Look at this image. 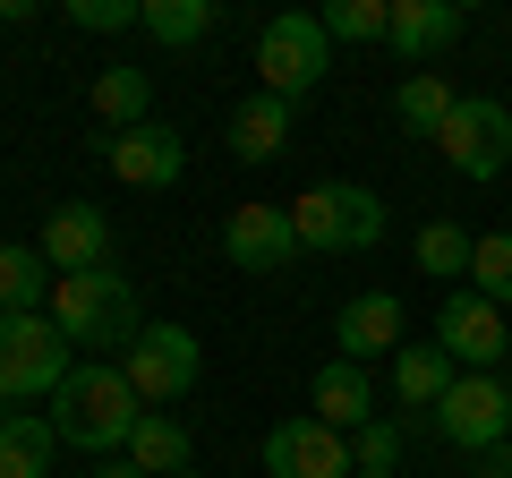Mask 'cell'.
Returning <instances> with one entry per match:
<instances>
[{
    "label": "cell",
    "mask_w": 512,
    "mask_h": 478,
    "mask_svg": "<svg viewBox=\"0 0 512 478\" xmlns=\"http://www.w3.org/2000/svg\"><path fill=\"white\" fill-rule=\"evenodd\" d=\"M86 111H94V120H111V137L137 129V120H154V77L146 69H103L86 86Z\"/></svg>",
    "instance_id": "obj_20"
},
{
    "label": "cell",
    "mask_w": 512,
    "mask_h": 478,
    "mask_svg": "<svg viewBox=\"0 0 512 478\" xmlns=\"http://www.w3.org/2000/svg\"><path fill=\"white\" fill-rule=\"evenodd\" d=\"M69 26L77 35H128V26H146V0H69Z\"/></svg>",
    "instance_id": "obj_28"
},
{
    "label": "cell",
    "mask_w": 512,
    "mask_h": 478,
    "mask_svg": "<svg viewBox=\"0 0 512 478\" xmlns=\"http://www.w3.org/2000/svg\"><path fill=\"white\" fill-rule=\"evenodd\" d=\"M52 257L43 248H0V316H35L52 299Z\"/></svg>",
    "instance_id": "obj_21"
},
{
    "label": "cell",
    "mask_w": 512,
    "mask_h": 478,
    "mask_svg": "<svg viewBox=\"0 0 512 478\" xmlns=\"http://www.w3.org/2000/svg\"><path fill=\"white\" fill-rule=\"evenodd\" d=\"M180 478H197V470H180Z\"/></svg>",
    "instance_id": "obj_33"
},
{
    "label": "cell",
    "mask_w": 512,
    "mask_h": 478,
    "mask_svg": "<svg viewBox=\"0 0 512 478\" xmlns=\"http://www.w3.org/2000/svg\"><path fill=\"white\" fill-rule=\"evenodd\" d=\"M43 257H52V274H103V265H111L103 205H52V222H43Z\"/></svg>",
    "instance_id": "obj_13"
},
{
    "label": "cell",
    "mask_w": 512,
    "mask_h": 478,
    "mask_svg": "<svg viewBox=\"0 0 512 478\" xmlns=\"http://www.w3.org/2000/svg\"><path fill=\"white\" fill-rule=\"evenodd\" d=\"M436 436L461 444V453H487V444H504V436H512V393L495 385V376H461V385L436 402Z\"/></svg>",
    "instance_id": "obj_9"
},
{
    "label": "cell",
    "mask_w": 512,
    "mask_h": 478,
    "mask_svg": "<svg viewBox=\"0 0 512 478\" xmlns=\"http://www.w3.org/2000/svg\"><path fill=\"white\" fill-rule=\"evenodd\" d=\"M359 478H393V470H359Z\"/></svg>",
    "instance_id": "obj_32"
},
{
    "label": "cell",
    "mask_w": 512,
    "mask_h": 478,
    "mask_svg": "<svg viewBox=\"0 0 512 478\" xmlns=\"http://www.w3.org/2000/svg\"><path fill=\"white\" fill-rule=\"evenodd\" d=\"M77 368L69 333L52 325V308L35 316H0V402H35V393H60Z\"/></svg>",
    "instance_id": "obj_4"
},
{
    "label": "cell",
    "mask_w": 512,
    "mask_h": 478,
    "mask_svg": "<svg viewBox=\"0 0 512 478\" xmlns=\"http://www.w3.org/2000/svg\"><path fill=\"white\" fill-rule=\"evenodd\" d=\"M214 0H146V35L154 43H171V52H188V43H205L214 35Z\"/></svg>",
    "instance_id": "obj_24"
},
{
    "label": "cell",
    "mask_w": 512,
    "mask_h": 478,
    "mask_svg": "<svg viewBox=\"0 0 512 478\" xmlns=\"http://www.w3.org/2000/svg\"><path fill=\"white\" fill-rule=\"evenodd\" d=\"M308 419H325L333 436H359V427L376 419V385H367V368L325 359V368L308 376Z\"/></svg>",
    "instance_id": "obj_15"
},
{
    "label": "cell",
    "mask_w": 512,
    "mask_h": 478,
    "mask_svg": "<svg viewBox=\"0 0 512 478\" xmlns=\"http://www.w3.org/2000/svg\"><path fill=\"white\" fill-rule=\"evenodd\" d=\"M197 368H205V359H197V333H188V325H146L137 342H128V359H120V376L137 385L146 410L197 393Z\"/></svg>",
    "instance_id": "obj_6"
},
{
    "label": "cell",
    "mask_w": 512,
    "mask_h": 478,
    "mask_svg": "<svg viewBox=\"0 0 512 478\" xmlns=\"http://www.w3.org/2000/svg\"><path fill=\"white\" fill-rule=\"evenodd\" d=\"M60 427L35 419V410H0V478H52Z\"/></svg>",
    "instance_id": "obj_19"
},
{
    "label": "cell",
    "mask_w": 512,
    "mask_h": 478,
    "mask_svg": "<svg viewBox=\"0 0 512 478\" xmlns=\"http://www.w3.org/2000/svg\"><path fill=\"white\" fill-rule=\"evenodd\" d=\"M453 35H461L453 0H393V26H384V43H393V60H410V77H419Z\"/></svg>",
    "instance_id": "obj_16"
},
{
    "label": "cell",
    "mask_w": 512,
    "mask_h": 478,
    "mask_svg": "<svg viewBox=\"0 0 512 478\" xmlns=\"http://www.w3.org/2000/svg\"><path fill=\"white\" fill-rule=\"evenodd\" d=\"M470 291L495 299V308H512V231H487L470 257Z\"/></svg>",
    "instance_id": "obj_26"
},
{
    "label": "cell",
    "mask_w": 512,
    "mask_h": 478,
    "mask_svg": "<svg viewBox=\"0 0 512 478\" xmlns=\"http://www.w3.org/2000/svg\"><path fill=\"white\" fill-rule=\"evenodd\" d=\"M436 342H444V359L453 368H470V376H495V359L512 350V333H504V308L495 299H478V291H453L436 308Z\"/></svg>",
    "instance_id": "obj_8"
},
{
    "label": "cell",
    "mask_w": 512,
    "mask_h": 478,
    "mask_svg": "<svg viewBox=\"0 0 512 478\" xmlns=\"http://www.w3.org/2000/svg\"><path fill=\"white\" fill-rule=\"evenodd\" d=\"M291 111H299V103H282V94L256 86L248 103L231 111V154H239V163H274L282 137H291Z\"/></svg>",
    "instance_id": "obj_18"
},
{
    "label": "cell",
    "mask_w": 512,
    "mask_h": 478,
    "mask_svg": "<svg viewBox=\"0 0 512 478\" xmlns=\"http://www.w3.org/2000/svg\"><path fill=\"white\" fill-rule=\"evenodd\" d=\"M402 444H410V419H367L359 444H350V461H359V470H393Z\"/></svg>",
    "instance_id": "obj_29"
},
{
    "label": "cell",
    "mask_w": 512,
    "mask_h": 478,
    "mask_svg": "<svg viewBox=\"0 0 512 478\" xmlns=\"http://www.w3.org/2000/svg\"><path fill=\"white\" fill-rule=\"evenodd\" d=\"M333 69V35L308 18V9H282V18H265V35H256V77H265V94H282V103H299V94H316Z\"/></svg>",
    "instance_id": "obj_5"
},
{
    "label": "cell",
    "mask_w": 512,
    "mask_h": 478,
    "mask_svg": "<svg viewBox=\"0 0 512 478\" xmlns=\"http://www.w3.org/2000/svg\"><path fill=\"white\" fill-rule=\"evenodd\" d=\"M222 257L239 274H282L299 257V231H291V205H231L222 222Z\"/></svg>",
    "instance_id": "obj_11"
},
{
    "label": "cell",
    "mask_w": 512,
    "mask_h": 478,
    "mask_svg": "<svg viewBox=\"0 0 512 478\" xmlns=\"http://www.w3.org/2000/svg\"><path fill=\"white\" fill-rule=\"evenodd\" d=\"M52 325L69 333V350H120L128 359V342H137V333H146V308H137V282L128 274H60L52 282Z\"/></svg>",
    "instance_id": "obj_2"
},
{
    "label": "cell",
    "mask_w": 512,
    "mask_h": 478,
    "mask_svg": "<svg viewBox=\"0 0 512 478\" xmlns=\"http://www.w3.org/2000/svg\"><path fill=\"white\" fill-rule=\"evenodd\" d=\"M103 163H111L120 188H171L188 171V146H180V129H163V120H137V129L103 137Z\"/></svg>",
    "instance_id": "obj_12"
},
{
    "label": "cell",
    "mask_w": 512,
    "mask_h": 478,
    "mask_svg": "<svg viewBox=\"0 0 512 478\" xmlns=\"http://www.w3.org/2000/svg\"><path fill=\"white\" fill-rule=\"evenodd\" d=\"M316 26H325L333 43H384L393 0H333V9H316Z\"/></svg>",
    "instance_id": "obj_25"
},
{
    "label": "cell",
    "mask_w": 512,
    "mask_h": 478,
    "mask_svg": "<svg viewBox=\"0 0 512 478\" xmlns=\"http://www.w3.org/2000/svg\"><path fill=\"white\" fill-rule=\"evenodd\" d=\"M333 342H342L350 368H367V359H393V350H402V299H393V291H359L342 316H333Z\"/></svg>",
    "instance_id": "obj_14"
},
{
    "label": "cell",
    "mask_w": 512,
    "mask_h": 478,
    "mask_svg": "<svg viewBox=\"0 0 512 478\" xmlns=\"http://www.w3.org/2000/svg\"><path fill=\"white\" fill-rule=\"evenodd\" d=\"M0 248H9V239H0Z\"/></svg>",
    "instance_id": "obj_34"
},
{
    "label": "cell",
    "mask_w": 512,
    "mask_h": 478,
    "mask_svg": "<svg viewBox=\"0 0 512 478\" xmlns=\"http://www.w3.org/2000/svg\"><path fill=\"white\" fill-rule=\"evenodd\" d=\"M291 231L308 257H350V248H376L384 239V197L359 180H316L308 197H291Z\"/></svg>",
    "instance_id": "obj_3"
},
{
    "label": "cell",
    "mask_w": 512,
    "mask_h": 478,
    "mask_svg": "<svg viewBox=\"0 0 512 478\" xmlns=\"http://www.w3.org/2000/svg\"><path fill=\"white\" fill-rule=\"evenodd\" d=\"M188 453H197V444H188V427L163 419V410H146V419H137V436H128V461H137L146 478H180Z\"/></svg>",
    "instance_id": "obj_23"
},
{
    "label": "cell",
    "mask_w": 512,
    "mask_h": 478,
    "mask_svg": "<svg viewBox=\"0 0 512 478\" xmlns=\"http://www.w3.org/2000/svg\"><path fill=\"white\" fill-rule=\"evenodd\" d=\"M453 103H461V94L444 86L436 69H419V77H402V86H393V120H402L410 137H444V120H453Z\"/></svg>",
    "instance_id": "obj_22"
},
{
    "label": "cell",
    "mask_w": 512,
    "mask_h": 478,
    "mask_svg": "<svg viewBox=\"0 0 512 478\" xmlns=\"http://www.w3.org/2000/svg\"><path fill=\"white\" fill-rule=\"evenodd\" d=\"M94 478H146V470H137V461H128V453H111V461H103V470H94Z\"/></svg>",
    "instance_id": "obj_31"
},
{
    "label": "cell",
    "mask_w": 512,
    "mask_h": 478,
    "mask_svg": "<svg viewBox=\"0 0 512 478\" xmlns=\"http://www.w3.org/2000/svg\"><path fill=\"white\" fill-rule=\"evenodd\" d=\"M453 385H461V368L444 359V342H402L393 350V393H402V410H436Z\"/></svg>",
    "instance_id": "obj_17"
},
{
    "label": "cell",
    "mask_w": 512,
    "mask_h": 478,
    "mask_svg": "<svg viewBox=\"0 0 512 478\" xmlns=\"http://www.w3.org/2000/svg\"><path fill=\"white\" fill-rule=\"evenodd\" d=\"M436 154L461 171V180H495V171L512 163V111L495 103V94H461L453 120H444Z\"/></svg>",
    "instance_id": "obj_7"
},
{
    "label": "cell",
    "mask_w": 512,
    "mask_h": 478,
    "mask_svg": "<svg viewBox=\"0 0 512 478\" xmlns=\"http://www.w3.org/2000/svg\"><path fill=\"white\" fill-rule=\"evenodd\" d=\"M137 419H146L137 385H128L120 368H103V359H77L69 385L52 393V427H60V444H77V453H103V461L128 453Z\"/></svg>",
    "instance_id": "obj_1"
},
{
    "label": "cell",
    "mask_w": 512,
    "mask_h": 478,
    "mask_svg": "<svg viewBox=\"0 0 512 478\" xmlns=\"http://www.w3.org/2000/svg\"><path fill=\"white\" fill-rule=\"evenodd\" d=\"M350 470H359V461H350V436H333L308 410L265 436V478H350Z\"/></svg>",
    "instance_id": "obj_10"
},
{
    "label": "cell",
    "mask_w": 512,
    "mask_h": 478,
    "mask_svg": "<svg viewBox=\"0 0 512 478\" xmlns=\"http://www.w3.org/2000/svg\"><path fill=\"white\" fill-rule=\"evenodd\" d=\"M478 478H512V436H504V444H487V453H478Z\"/></svg>",
    "instance_id": "obj_30"
},
{
    "label": "cell",
    "mask_w": 512,
    "mask_h": 478,
    "mask_svg": "<svg viewBox=\"0 0 512 478\" xmlns=\"http://www.w3.org/2000/svg\"><path fill=\"white\" fill-rule=\"evenodd\" d=\"M470 257H478V239L461 222H427L419 231V274H470Z\"/></svg>",
    "instance_id": "obj_27"
}]
</instances>
